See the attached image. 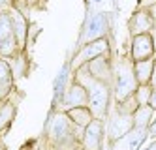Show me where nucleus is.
Here are the masks:
<instances>
[{
  "instance_id": "9b49d317",
  "label": "nucleus",
  "mask_w": 156,
  "mask_h": 150,
  "mask_svg": "<svg viewBox=\"0 0 156 150\" xmlns=\"http://www.w3.org/2000/svg\"><path fill=\"white\" fill-rule=\"evenodd\" d=\"M128 30L132 36L149 34V30H152V17L149 13V9H137L128 21Z\"/></svg>"
},
{
  "instance_id": "2eb2a0df",
  "label": "nucleus",
  "mask_w": 156,
  "mask_h": 150,
  "mask_svg": "<svg viewBox=\"0 0 156 150\" xmlns=\"http://www.w3.org/2000/svg\"><path fill=\"white\" fill-rule=\"evenodd\" d=\"M154 70V58H145L133 62V75H136L137 85H149Z\"/></svg>"
},
{
  "instance_id": "cd10ccee",
  "label": "nucleus",
  "mask_w": 156,
  "mask_h": 150,
  "mask_svg": "<svg viewBox=\"0 0 156 150\" xmlns=\"http://www.w3.org/2000/svg\"><path fill=\"white\" fill-rule=\"evenodd\" d=\"M151 2H152V4H156V0H151Z\"/></svg>"
},
{
  "instance_id": "f03ea898",
  "label": "nucleus",
  "mask_w": 156,
  "mask_h": 150,
  "mask_svg": "<svg viewBox=\"0 0 156 150\" xmlns=\"http://www.w3.org/2000/svg\"><path fill=\"white\" fill-rule=\"evenodd\" d=\"M19 51L21 49L15 38L12 13H9V9H2V13H0V58H15Z\"/></svg>"
},
{
  "instance_id": "b1692460",
  "label": "nucleus",
  "mask_w": 156,
  "mask_h": 150,
  "mask_svg": "<svg viewBox=\"0 0 156 150\" xmlns=\"http://www.w3.org/2000/svg\"><path fill=\"white\" fill-rule=\"evenodd\" d=\"M147 131H149V135L152 137V139L156 141V118H152V122L149 124V128H147Z\"/></svg>"
},
{
  "instance_id": "1a4fd4ad",
  "label": "nucleus",
  "mask_w": 156,
  "mask_h": 150,
  "mask_svg": "<svg viewBox=\"0 0 156 150\" xmlns=\"http://www.w3.org/2000/svg\"><path fill=\"white\" fill-rule=\"evenodd\" d=\"M147 135L149 131L145 128H132L126 135H122L119 141L111 145H113V150H139L145 139H147Z\"/></svg>"
},
{
  "instance_id": "dca6fc26",
  "label": "nucleus",
  "mask_w": 156,
  "mask_h": 150,
  "mask_svg": "<svg viewBox=\"0 0 156 150\" xmlns=\"http://www.w3.org/2000/svg\"><path fill=\"white\" fill-rule=\"evenodd\" d=\"M70 72H72V68H70V62L68 64H64L62 66V70L60 73L57 75V79H55V94H53V107H57L58 103H62V98L66 94V81H68L70 77Z\"/></svg>"
},
{
  "instance_id": "6e6552de",
  "label": "nucleus",
  "mask_w": 156,
  "mask_h": 150,
  "mask_svg": "<svg viewBox=\"0 0 156 150\" xmlns=\"http://www.w3.org/2000/svg\"><path fill=\"white\" fill-rule=\"evenodd\" d=\"M102 137H104V122L94 118L83 131L81 137L83 150H100L102 148Z\"/></svg>"
},
{
  "instance_id": "f3484780",
  "label": "nucleus",
  "mask_w": 156,
  "mask_h": 150,
  "mask_svg": "<svg viewBox=\"0 0 156 150\" xmlns=\"http://www.w3.org/2000/svg\"><path fill=\"white\" fill-rule=\"evenodd\" d=\"M64 113L68 114L70 120H72L75 126H79V128H83V130L94 120L90 109H88L87 105H85V107H73V109H68V111H64Z\"/></svg>"
},
{
  "instance_id": "f257e3e1",
  "label": "nucleus",
  "mask_w": 156,
  "mask_h": 150,
  "mask_svg": "<svg viewBox=\"0 0 156 150\" xmlns=\"http://www.w3.org/2000/svg\"><path fill=\"white\" fill-rule=\"evenodd\" d=\"M137 81L133 75V60L120 58L115 70V103L132 98L137 90Z\"/></svg>"
},
{
  "instance_id": "4be33fe9",
  "label": "nucleus",
  "mask_w": 156,
  "mask_h": 150,
  "mask_svg": "<svg viewBox=\"0 0 156 150\" xmlns=\"http://www.w3.org/2000/svg\"><path fill=\"white\" fill-rule=\"evenodd\" d=\"M28 8H45V0H27Z\"/></svg>"
},
{
  "instance_id": "aec40b11",
  "label": "nucleus",
  "mask_w": 156,
  "mask_h": 150,
  "mask_svg": "<svg viewBox=\"0 0 156 150\" xmlns=\"http://www.w3.org/2000/svg\"><path fill=\"white\" fill-rule=\"evenodd\" d=\"M15 58H17V60H23V64L28 62L27 54H25V49H23V51H19V53L15 54ZM27 73H28V70H27V68H21V62H19V75H21V77H25Z\"/></svg>"
},
{
  "instance_id": "393cba45",
  "label": "nucleus",
  "mask_w": 156,
  "mask_h": 150,
  "mask_svg": "<svg viewBox=\"0 0 156 150\" xmlns=\"http://www.w3.org/2000/svg\"><path fill=\"white\" fill-rule=\"evenodd\" d=\"M9 8H13L12 0H0V9H9Z\"/></svg>"
},
{
  "instance_id": "6ab92c4d",
  "label": "nucleus",
  "mask_w": 156,
  "mask_h": 150,
  "mask_svg": "<svg viewBox=\"0 0 156 150\" xmlns=\"http://www.w3.org/2000/svg\"><path fill=\"white\" fill-rule=\"evenodd\" d=\"M15 113H17V109L12 103H2L0 105V133L4 130H8V126L15 118Z\"/></svg>"
},
{
  "instance_id": "ddd939ff",
  "label": "nucleus",
  "mask_w": 156,
  "mask_h": 150,
  "mask_svg": "<svg viewBox=\"0 0 156 150\" xmlns=\"http://www.w3.org/2000/svg\"><path fill=\"white\" fill-rule=\"evenodd\" d=\"M9 13H12V23H13V30H15V38L19 43V49L23 51L27 47V34H28V23L25 19V13L17 11L15 8H9Z\"/></svg>"
},
{
  "instance_id": "5701e85b",
  "label": "nucleus",
  "mask_w": 156,
  "mask_h": 150,
  "mask_svg": "<svg viewBox=\"0 0 156 150\" xmlns=\"http://www.w3.org/2000/svg\"><path fill=\"white\" fill-rule=\"evenodd\" d=\"M149 105L156 111V86H152V90H151V96H149Z\"/></svg>"
},
{
  "instance_id": "bb28decb",
  "label": "nucleus",
  "mask_w": 156,
  "mask_h": 150,
  "mask_svg": "<svg viewBox=\"0 0 156 150\" xmlns=\"http://www.w3.org/2000/svg\"><path fill=\"white\" fill-rule=\"evenodd\" d=\"M94 2H104V0H94Z\"/></svg>"
},
{
  "instance_id": "f8f14e48",
  "label": "nucleus",
  "mask_w": 156,
  "mask_h": 150,
  "mask_svg": "<svg viewBox=\"0 0 156 150\" xmlns=\"http://www.w3.org/2000/svg\"><path fill=\"white\" fill-rule=\"evenodd\" d=\"M87 70L90 73V77H94L100 83H105V85L111 83V73H113V70H111L109 60H105L104 56H98V58L87 62Z\"/></svg>"
},
{
  "instance_id": "a211bd4d",
  "label": "nucleus",
  "mask_w": 156,
  "mask_h": 150,
  "mask_svg": "<svg viewBox=\"0 0 156 150\" xmlns=\"http://www.w3.org/2000/svg\"><path fill=\"white\" fill-rule=\"evenodd\" d=\"M152 113L154 109L145 103V105H137V109L132 113V120H133V128H149V124L152 122Z\"/></svg>"
},
{
  "instance_id": "39448f33",
  "label": "nucleus",
  "mask_w": 156,
  "mask_h": 150,
  "mask_svg": "<svg viewBox=\"0 0 156 150\" xmlns=\"http://www.w3.org/2000/svg\"><path fill=\"white\" fill-rule=\"evenodd\" d=\"M132 128H133L132 114L115 111V114H111V118H109V130H107V139H109V143L119 141L120 137L126 135Z\"/></svg>"
},
{
  "instance_id": "0eeeda50",
  "label": "nucleus",
  "mask_w": 156,
  "mask_h": 150,
  "mask_svg": "<svg viewBox=\"0 0 156 150\" xmlns=\"http://www.w3.org/2000/svg\"><path fill=\"white\" fill-rule=\"evenodd\" d=\"M62 105H64V111L73 109V107L88 105V90L81 81H73L70 85L68 92H66L64 98H62Z\"/></svg>"
},
{
  "instance_id": "9d476101",
  "label": "nucleus",
  "mask_w": 156,
  "mask_h": 150,
  "mask_svg": "<svg viewBox=\"0 0 156 150\" xmlns=\"http://www.w3.org/2000/svg\"><path fill=\"white\" fill-rule=\"evenodd\" d=\"M109 28V23H107V13H96L90 19L87 21L85 25V43L87 41H92L98 38H105V32Z\"/></svg>"
},
{
  "instance_id": "a878e982",
  "label": "nucleus",
  "mask_w": 156,
  "mask_h": 150,
  "mask_svg": "<svg viewBox=\"0 0 156 150\" xmlns=\"http://www.w3.org/2000/svg\"><path fill=\"white\" fill-rule=\"evenodd\" d=\"M145 150H156V143H154V145H151V146H147Z\"/></svg>"
},
{
  "instance_id": "412c9836",
  "label": "nucleus",
  "mask_w": 156,
  "mask_h": 150,
  "mask_svg": "<svg viewBox=\"0 0 156 150\" xmlns=\"http://www.w3.org/2000/svg\"><path fill=\"white\" fill-rule=\"evenodd\" d=\"M12 2H13V8H15L17 11H21V13H27V8H28L27 0H12Z\"/></svg>"
},
{
  "instance_id": "4468645a",
  "label": "nucleus",
  "mask_w": 156,
  "mask_h": 150,
  "mask_svg": "<svg viewBox=\"0 0 156 150\" xmlns=\"http://www.w3.org/2000/svg\"><path fill=\"white\" fill-rule=\"evenodd\" d=\"M12 90H13V72L4 58H0V105L8 99Z\"/></svg>"
},
{
  "instance_id": "7ed1b4c3",
  "label": "nucleus",
  "mask_w": 156,
  "mask_h": 150,
  "mask_svg": "<svg viewBox=\"0 0 156 150\" xmlns=\"http://www.w3.org/2000/svg\"><path fill=\"white\" fill-rule=\"evenodd\" d=\"M88 90V109H90L92 117L98 120H104L109 111V85L100 83L94 79V83L87 88Z\"/></svg>"
},
{
  "instance_id": "20e7f679",
  "label": "nucleus",
  "mask_w": 156,
  "mask_h": 150,
  "mask_svg": "<svg viewBox=\"0 0 156 150\" xmlns=\"http://www.w3.org/2000/svg\"><path fill=\"white\" fill-rule=\"evenodd\" d=\"M109 51V41L107 38H98V40H92V41H87L83 43V47L75 53V56L70 60V68L72 70H79V66H85L87 62H90L98 56H102Z\"/></svg>"
},
{
  "instance_id": "423d86ee",
  "label": "nucleus",
  "mask_w": 156,
  "mask_h": 150,
  "mask_svg": "<svg viewBox=\"0 0 156 150\" xmlns=\"http://www.w3.org/2000/svg\"><path fill=\"white\" fill-rule=\"evenodd\" d=\"M132 60H145V58H152L154 56V38L151 34H137L132 36Z\"/></svg>"
}]
</instances>
